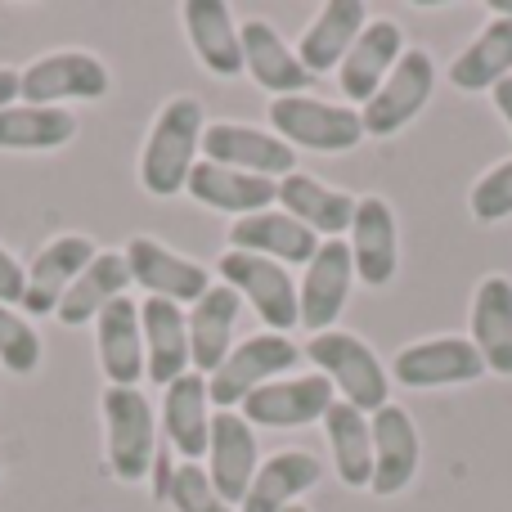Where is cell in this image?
Returning a JSON list of instances; mask_svg holds the SVG:
<instances>
[{
  "mask_svg": "<svg viewBox=\"0 0 512 512\" xmlns=\"http://www.w3.org/2000/svg\"><path fill=\"white\" fill-rule=\"evenodd\" d=\"M207 117L194 95H176L158 108L149 126V140L140 149V185L153 198H176L185 194L189 171L198 167V149H203Z\"/></svg>",
  "mask_w": 512,
  "mask_h": 512,
  "instance_id": "6da1fadb",
  "label": "cell"
},
{
  "mask_svg": "<svg viewBox=\"0 0 512 512\" xmlns=\"http://www.w3.org/2000/svg\"><path fill=\"white\" fill-rule=\"evenodd\" d=\"M104 414V454L108 472L126 486L149 481L153 459H158V414L140 387H104L99 396Z\"/></svg>",
  "mask_w": 512,
  "mask_h": 512,
  "instance_id": "7a4b0ae2",
  "label": "cell"
},
{
  "mask_svg": "<svg viewBox=\"0 0 512 512\" xmlns=\"http://www.w3.org/2000/svg\"><path fill=\"white\" fill-rule=\"evenodd\" d=\"M306 355L315 360V369L342 391L346 405H355L360 414H378L382 405H391V378L382 369V360L373 355L369 342H360L346 328H328L306 342Z\"/></svg>",
  "mask_w": 512,
  "mask_h": 512,
  "instance_id": "3957f363",
  "label": "cell"
},
{
  "mask_svg": "<svg viewBox=\"0 0 512 512\" xmlns=\"http://www.w3.org/2000/svg\"><path fill=\"white\" fill-rule=\"evenodd\" d=\"M270 126L283 144L310 153H351L364 140V117L351 104H324L310 95L270 99Z\"/></svg>",
  "mask_w": 512,
  "mask_h": 512,
  "instance_id": "277c9868",
  "label": "cell"
},
{
  "mask_svg": "<svg viewBox=\"0 0 512 512\" xmlns=\"http://www.w3.org/2000/svg\"><path fill=\"white\" fill-rule=\"evenodd\" d=\"M18 95H23V104H41V108H63L72 99L95 104V99L113 95V72L90 50H54L18 72Z\"/></svg>",
  "mask_w": 512,
  "mask_h": 512,
  "instance_id": "5b68a950",
  "label": "cell"
},
{
  "mask_svg": "<svg viewBox=\"0 0 512 512\" xmlns=\"http://www.w3.org/2000/svg\"><path fill=\"white\" fill-rule=\"evenodd\" d=\"M301 346H292V337L283 333H252L243 342H234V351L225 355V364L207 378V396L216 409H239L256 387L274 382L279 373L297 369Z\"/></svg>",
  "mask_w": 512,
  "mask_h": 512,
  "instance_id": "8992f818",
  "label": "cell"
},
{
  "mask_svg": "<svg viewBox=\"0 0 512 512\" xmlns=\"http://www.w3.org/2000/svg\"><path fill=\"white\" fill-rule=\"evenodd\" d=\"M216 274H221L225 288H234L243 301L261 315L265 333H283L301 324V310H297V288H292V274L288 265L279 261H265V256L252 252H225L216 261Z\"/></svg>",
  "mask_w": 512,
  "mask_h": 512,
  "instance_id": "52a82bcc",
  "label": "cell"
},
{
  "mask_svg": "<svg viewBox=\"0 0 512 512\" xmlns=\"http://www.w3.org/2000/svg\"><path fill=\"white\" fill-rule=\"evenodd\" d=\"M391 378L400 387H463V382H481L486 378V360L472 346V337H423L414 346H400L396 360H391Z\"/></svg>",
  "mask_w": 512,
  "mask_h": 512,
  "instance_id": "ba28073f",
  "label": "cell"
},
{
  "mask_svg": "<svg viewBox=\"0 0 512 512\" xmlns=\"http://www.w3.org/2000/svg\"><path fill=\"white\" fill-rule=\"evenodd\" d=\"M436 90V59L427 50H405L378 95L364 104V135H396L427 108Z\"/></svg>",
  "mask_w": 512,
  "mask_h": 512,
  "instance_id": "9c48e42d",
  "label": "cell"
},
{
  "mask_svg": "<svg viewBox=\"0 0 512 512\" xmlns=\"http://www.w3.org/2000/svg\"><path fill=\"white\" fill-rule=\"evenodd\" d=\"M126 270H131V283H140L144 297H162V301H176V306H194L212 292V270L189 256L162 248L158 239H131L126 243Z\"/></svg>",
  "mask_w": 512,
  "mask_h": 512,
  "instance_id": "30bf717a",
  "label": "cell"
},
{
  "mask_svg": "<svg viewBox=\"0 0 512 512\" xmlns=\"http://www.w3.org/2000/svg\"><path fill=\"white\" fill-rule=\"evenodd\" d=\"M203 162L230 171H248V176L283 180L297 171V149L283 144L274 131H256L248 122H212L203 131Z\"/></svg>",
  "mask_w": 512,
  "mask_h": 512,
  "instance_id": "8fae6325",
  "label": "cell"
},
{
  "mask_svg": "<svg viewBox=\"0 0 512 512\" xmlns=\"http://www.w3.org/2000/svg\"><path fill=\"white\" fill-rule=\"evenodd\" d=\"M207 477H212L216 495L230 508L243 504L252 477H256V427L239 409H216L212 414V436H207Z\"/></svg>",
  "mask_w": 512,
  "mask_h": 512,
  "instance_id": "7c38bea8",
  "label": "cell"
},
{
  "mask_svg": "<svg viewBox=\"0 0 512 512\" xmlns=\"http://www.w3.org/2000/svg\"><path fill=\"white\" fill-rule=\"evenodd\" d=\"M351 261H355V279H364V288H387L400 270V225L396 212L382 194H364L355 203V221H351Z\"/></svg>",
  "mask_w": 512,
  "mask_h": 512,
  "instance_id": "4fadbf2b",
  "label": "cell"
},
{
  "mask_svg": "<svg viewBox=\"0 0 512 512\" xmlns=\"http://www.w3.org/2000/svg\"><path fill=\"white\" fill-rule=\"evenodd\" d=\"M328 405H333V382L324 373H306V378H283V382H265L256 387L248 400L239 405V414L252 427H306V423H324Z\"/></svg>",
  "mask_w": 512,
  "mask_h": 512,
  "instance_id": "5bb4252c",
  "label": "cell"
},
{
  "mask_svg": "<svg viewBox=\"0 0 512 512\" xmlns=\"http://www.w3.org/2000/svg\"><path fill=\"white\" fill-rule=\"evenodd\" d=\"M351 283H355V261H351L346 239L319 243L315 261L306 265V279H301V288H297L301 328H310V337L333 328V319L342 315L346 297H351Z\"/></svg>",
  "mask_w": 512,
  "mask_h": 512,
  "instance_id": "9a60e30c",
  "label": "cell"
},
{
  "mask_svg": "<svg viewBox=\"0 0 512 512\" xmlns=\"http://www.w3.org/2000/svg\"><path fill=\"white\" fill-rule=\"evenodd\" d=\"M373 427V495H400L409 481L418 477V454H423V441H418V427L409 418V409L400 405H382L378 414H369Z\"/></svg>",
  "mask_w": 512,
  "mask_h": 512,
  "instance_id": "2e32d148",
  "label": "cell"
},
{
  "mask_svg": "<svg viewBox=\"0 0 512 512\" xmlns=\"http://www.w3.org/2000/svg\"><path fill=\"white\" fill-rule=\"evenodd\" d=\"M99 256V243L90 234H59L54 243H45L27 265V292L23 310L32 315H54L63 301V292L77 283V274Z\"/></svg>",
  "mask_w": 512,
  "mask_h": 512,
  "instance_id": "e0dca14e",
  "label": "cell"
},
{
  "mask_svg": "<svg viewBox=\"0 0 512 512\" xmlns=\"http://www.w3.org/2000/svg\"><path fill=\"white\" fill-rule=\"evenodd\" d=\"M405 54V32L391 18H369V27L360 32V41L351 45L342 63H337V86L351 104H369L378 95V86L391 77V68Z\"/></svg>",
  "mask_w": 512,
  "mask_h": 512,
  "instance_id": "ac0fdd59",
  "label": "cell"
},
{
  "mask_svg": "<svg viewBox=\"0 0 512 512\" xmlns=\"http://www.w3.org/2000/svg\"><path fill=\"white\" fill-rule=\"evenodd\" d=\"M95 355L108 387H135L144 378V328L140 301L117 297L95 319Z\"/></svg>",
  "mask_w": 512,
  "mask_h": 512,
  "instance_id": "d6986e66",
  "label": "cell"
},
{
  "mask_svg": "<svg viewBox=\"0 0 512 512\" xmlns=\"http://www.w3.org/2000/svg\"><path fill=\"white\" fill-rule=\"evenodd\" d=\"M180 23H185L194 59L203 63L212 77H221V81L239 77L243 72V41H239L234 9L225 5V0H185Z\"/></svg>",
  "mask_w": 512,
  "mask_h": 512,
  "instance_id": "ffe728a7",
  "label": "cell"
},
{
  "mask_svg": "<svg viewBox=\"0 0 512 512\" xmlns=\"http://www.w3.org/2000/svg\"><path fill=\"white\" fill-rule=\"evenodd\" d=\"M140 328H144V373L158 387H171L189 373V315L185 306L162 297L140 301Z\"/></svg>",
  "mask_w": 512,
  "mask_h": 512,
  "instance_id": "44dd1931",
  "label": "cell"
},
{
  "mask_svg": "<svg viewBox=\"0 0 512 512\" xmlns=\"http://www.w3.org/2000/svg\"><path fill=\"white\" fill-rule=\"evenodd\" d=\"M239 41H243V72L256 81L261 90H270L274 99L283 95H306L310 72L301 68L297 50L274 32L265 18H252V23H239Z\"/></svg>",
  "mask_w": 512,
  "mask_h": 512,
  "instance_id": "7402d4cb",
  "label": "cell"
},
{
  "mask_svg": "<svg viewBox=\"0 0 512 512\" xmlns=\"http://www.w3.org/2000/svg\"><path fill=\"white\" fill-rule=\"evenodd\" d=\"M243 315V297L225 283H212L203 301H194L189 310V369L212 378L225 364V355L234 351V324Z\"/></svg>",
  "mask_w": 512,
  "mask_h": 512,
  "instance_id": "603a6c76",
  "label": "cell"
},
{
  "mask_svg": "<svg viewBox=\"0 0 512 512\" xmlns=\"http://www.w3.org/2000/svg\"><path fill=\"white\" fill-rule=\"evenodd\" d=\"M212 396H207V378L189 369L171 387H162V432H167L171 450L180 463H203L207 459V436H212V414H207Z\"/></svg>",
  "mask_w": 512,
  "mask_h": 512,
  "instance_id": "cb8c5ba5",
  "label": "cell"
},
{
  "mask_svg": "<svg viewBox=\"0 0 512 512\" xmlns=\"http://www.w3.org/2000/svg\"><path fill=\"white\" fill-rule=\"evenodd\" d=\"M279 203H283V212H288L292 221H301L315 239L328 243V239L351 234L355 203H360V198L346 194V189H328L324 180H315V176L292 171V176L279 180Z\"/></svg>",
  "mask_w": 512,
  "mask_h": 512,
  "instance_id": "d4e9b609",
  "label": "cell"
},
{
  "mask_svg": "<svg viewBox=\"0 0 512 512\" xmlns=\"http://www.w3.org/2000/svg\"><path fill=\"white\" fill-rule=\"evenodd\" d=\"M189 198L212 212L225 216H256V212H270V203H279V180H265V176H248V171H230V167H216V162H198L189 171Z\"/></svg>",
  "mask_w": 512,
  "mask_h": 512,
  "instance_id": "484cf974",
  "label": "cell"
},
{
  "mask_svg": "<svg viewBox=\"0 0 512 512\" xmlns=\"http://www.w3.org/2000/svg\"><path fill=\"white\" fill-rule=\"evenodd\" d=\"M315 234L306 230L301 221H292L288 212H256V216H239L230 225V248L234 252H252L265 256V261H279V265H310L319 252Z\"/></svg>",
  "mask_w": 512,
  "mask_h": 512,
  "instance_id": "4316f807",
  "label": "cell"
},
{
  "mask_svg": "<svg viewBox=\"0 0 512 512\" xmlns=\"http://www.w3.org/2000/svg\"><path fill=\"white\" fill-rule=\"evenodd\" d=\"M319 481H324V463L310 450H279L256 468L239 512H283V508L301 504V495L315 490Z\"/></svg>",
  "mask_w": 512,
  "mask_h": 512,
  "instance_id": "83f0119b",
  "label": "cell"
},
{
  "mask_svg": "<svg viewBox=\"0 0 512 512\" xmlns=\"http://www.w3.org/2000/svg\"><path fill=\"white\" fill-rule=\"evenodd\" d=\"M364 27H369V14H364L360 0H328V5H319L315 23H310L297 41L301 68H306L310 77L337 68V63L351 54V45L360 41Z\"/></svg>",
  "mask_w": 512,
  "mask_h": 512,
  "instance_id": "f1b7e54d",
  "label": "cell"
},
{
  "mask_svg": "<svg viewBox=\"0 0 512 512\" xmlns=\"http://www.w3.org/2000/svg\"><path fill=\"white\" fill-rule=\"evenodd\" d=\"M472 346L486 360V373L512 378V279L486 274L472 297Z\"/></svg>",
  "mask_w": 512,
  "mask_h": 512,
  "instance_id": "f546056e",
  "label": "cell"
},
{
  "mask_svg": "<svg viewBox=\"0 0 512 512\" xmlns=\"http://www.w3.org/2000/svg\"><path fill=\"white\" fill-rule=\"evenodd\" d=\"M504 77H512V18H490L450 63V86L463 95L495 90Z\"/></svg>",
  "mask_w": 512,
  "mask_h": 512,
  "instance_id": "4dcf8cb0",
  "label": "cell"
},
{
  "mask_svg": "<svg viewBox=\"0 0 512 512\" xmlns=\"http://www.w3.org/2000/svg\"><path fill=\"white\" fill-rule=\"evenodd\" d=\"M328 454H333V472L346 490H369L373 481V427L369 414H360L346 400H333L324 414Z\"/></svg>",
  "mask_w": 512,
  "mask_h": 512,
  "instance_id": "1f68e13d",
  "label": "cell"
},
{
  "mask_svg": "<svg viewBox=\"0 0 512 512\" xmlns=\"http://www.w3.org/2000/svg\"><path fill=\"white\" fill-rule=\"evenodd\" d=\"M126 288H131L126 256L122 252H99L95 261L77 274V283L63 292V301H59L54 315H59L63 328H81V324H90V319H99V310H104L108 301L126 297Z\"/></svg>",
  "mask_w": 512,
  "mask_h": 512,
  "instance_id": "d6a6232c",
  "label": "cell"
},
{
  "mask_svg": "<svg viewBox=\"0 0 512 512\" xmlns=\"http://www.w3.org/2000/svg\"><path fill=\"white\" fill-rule=\"evenodd\" d=\"M77 117L68 108L9 104L0 108V149L5 153H50L77 140Z\"/></svg>",
  "mask_w": 512,
  "mask_h": 512,
  "instance_id": "836d02e7",
  "label": "cell"
},
{
  "mask_svg": "<svg viewBox=\"0 0 512 512\" xmlns=\"http://www.w3.org/2000/svg\"><path fill=\"white\" fill-rule=\"evenodd\" d=\"M0 364L14 378H32L41 369V333L14 306H0Z\"/></svg>",
  "mask_w": 512,
  "mask_h": 512,
  "instance_id": "e575fe53",
  "label": "cell"
},
{
  "mask_svg": "<svg viewBox=\"0 0 512 512\" xmlns=\"http://www.w3.org/2000/svg\"><path fill=\"white\" fill-rule=\"evenodd\" d=\"M167 504L176 512H234L221 495H216V486H212L203 463H176L171 486H167Z\"/></svg>",
  "mask_w": 512,
  "mask_h": 512,
  "instance_id": "d590c367",
  "label": "cell"
},
{
  "mask_svg": "<svg viewBox=\"0 0 512 512\" xmlns=\"http://www.w3.org/2000/svg\"><path fill=\"white\" fill-rule=\"evenodd\" d=\"M472 221L481 225H495V221H508L512 216V158L499 162V167H490L486 176L472 185Z\"/></svg>",
  "mask_w": 512,
  "mask_h": 512,
  "instance_id": "8d00e7d4",
  "label": "cell"
},
{
  "mask_svg": "<svg viewBox=\"0 0 512 512\" xmlns=\"http://www.w3.org/2000/svg\"><path fill=\"white\" fill-rule=\"evenodd\" d=\"M27 292V265H18L14 252L0 248V306H23Z\"/></svg>",
  "mask_w": 512,
  "mask_h": 512,
  "instance_id": "74e56055",
  "label": "cell"
},
{
  "mask_svg": "<svg viewBox=\"0 0 512 512\" xmlns=\"http://www.w3.org/2000/svg\"><path fill=\"white\" fill-rule=\"evenodd\" d=\"M490 99H495V113L504 117V122H508V131H512V77L499 81V86L490 90Z\"/></svg>",
  "mask_w": 512,
  "mask_h": 512,
  "instance_id": "f35d334b",
  "label": "cell"
},
{
  "mask_svg": "<svg viewBox=\"0 0 512 512\" xmlns=\"http://www.w3.org/2000/svg\"><path fill=\"white\" fill-rule=\"evenodd\" d=\"M18 72L14 68H0V108H9V104H18Z\"/></svg>",
  "mask_w": 512,
  "mask_h": 512,
  "instance_id": "ab89813d",
  "label": "cell"
},
{
  "mask_svg": "<svg viewBox=\"0 0 512 512\" xmlns=\"http://www.w3.org/2000/svg\"><path fill=\"white\" fill-rule=\"evenodd\" d=\"M490 14H495V18H512V0H490Z\"/></svg>",
  "mask_w": 512,
  "mask_h": 512,
  "instance_id": "60d3db41",
  "label": "cell"
},
{
  "mask_svg": "<svg viewBox=\"0 0 512 512\" xmlns=\"http://www.w3.org/2000/svg\"><path fill=\"white\" fill-rule=\"evenodd\" d=\"M283 512H310L306 504H292V508H283Z\"/></svg>",
  "mask_w": 512,
  "mask_h": 512,
  "instance_id": "b9f144b4",
  "label": "cell"
},
{
  "mask_svg": "<svg viewBox=\"0 0 512 512\" xmlns=\"http://www.w3.org/2000/svg\"><path fill=\"white\" fill-rule=\"evenodd\" d=\"M0 477H5V459H0Z\"/></svg>",
  "mask_w": 512,
  "mask_h": 512,
  "instance_id": "7bdbcfd3",
  "label": "cell"
}]
</instances>
